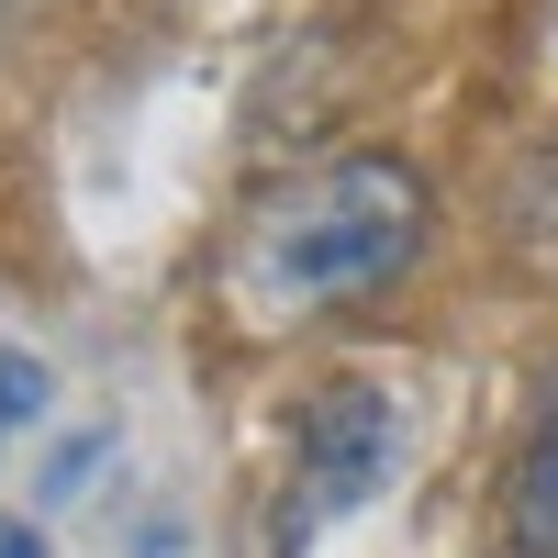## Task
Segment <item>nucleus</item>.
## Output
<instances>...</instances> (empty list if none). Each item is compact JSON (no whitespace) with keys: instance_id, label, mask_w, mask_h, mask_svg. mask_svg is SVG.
Returning <instances> with one entry per match:
<instances>
[{"instance_id":"1","label":"nucleus","mask_w":558,"mask_h":558,"mask_svg":"<svg viewBox=\"0 0 558 558\" xmlns=\"http://www.w3.org/2000/svg\"><path fill=\"white\" fill-rule=\"evenodd\" d=\"M425 223H436V191L402 146H347L246 213V246H235V279L246 302L279 324V313H336V302H368L380 279H402L425 257Z\"/></svg>"},{"instance_id":"2","label":"nucleus","mask_w":558,"mask_h":558,"mask_svg":"<svg viewBox=\"0 0 558 558\" xmlns=\"http://www.w3.org/2000/svg\"><path fill=\"white\" fill-rule=\"evenodd\" d=\"M402 458V402L380 380H357V368H336V380H313L302 413H291V492H279V558H302L336 514H357L368 492L391 481Z\"/></svg>"},{"instance_id":"3","label":"nucleus","mask_w":558,"mask_h":558,"mask_svg":"<svg viewBox=\"0 0 558 558\" xmlns=\"http://www.w3.org/2000/svg\"><path fill=\"white\" fill-rule=\"evenodd\" d=\"M502 525H514L525 558H558V380L536 402V425L514 447V481H502Z\"/></svg>"},{"instance_id":"4","label":"nucleus","mask_w":558,"mask_h":558,"mask_svg":"<svg viewBox=\"0 0 558 558\" xmlns=\"http://www.w3.org/2000/svg\"><path fill=\"white\" fill-rule=\"evenodd\" d=\"M514 246L558 268V134H547L525 168H514Z\"/></svg>"},{"instance_id":"5","label":"nucleus","mask_w":558,"mask_h":558,"mask_svg":"<svg viewBox=\"0 0 558 558\" xmlns=\"http://www.w3.org/2000/svg\"><path fill=\"white\" fill-rule=\"evenodd\" d=\"M45 413V368L34 357H0V425H34Z\"/></svg>"},{"instance_id":"6","label":"nucleus","mask_w":558,"mask_h":558,"mask_svg":"<svg viewBox=\"0 0 558 558\" xmlns=\"http://www.w3.org/2000/svg\"><path fill=\"white\" fill-rule=\"evenodd\" d=\"M0 558H45V547H34V536H0Z\"/></svg>"},{"instance_id":"7","label":"nucleus","mask_w":558,"mask_h":558,"mask_svg":"<svg viewBox=\"0 0 558 558\" xmlns=\"http://www.w3.org/2000/svg\"><path fill=\"white\" fill-rule=\"evenodd\" d=\"M0 12H12V0H0Z\"/></svg>"}]
</instances>
